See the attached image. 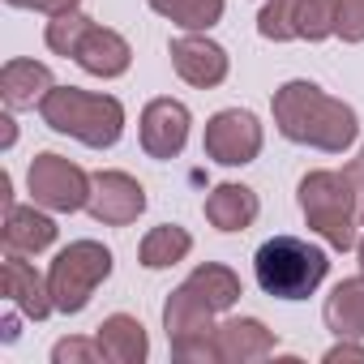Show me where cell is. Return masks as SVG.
<instances>
[{"label": "cell", "instance_id": "obj_1", "mask_svg": "<svg viewBox=\"0 0 364 364\" xmlns=\"http://www.w3.org/2000/svg\"><path fill=\"white\" fill-rule=\"evenodd\" d=\"M274 124L287 141L313 146L326 154H343L360 137V120L343 99H330L321 86L296 77L274 90Z\"/></svg>", "mask_w": 364, "mask_h": 364}, {"label": "cell", "instance_id": "obj_2", "mask_svg": "<svg viewBox=\"0 0 364 364\" xmlns=\"http://www.w3.org/2000/svg\"><path fill=\"white\" fill-rule=\"evenodd\" d=\"M39 116H43L48 129L69 133V137H77L82 146H95V150L116 146L120 133H124L120 99L90 95V90H77V86H52L39 103Z\"/></svg>", "mask_w": 364, "mask_h": 364}, {"label": "cell", "instance_id": "obj_3", "mask_svg": "<svg viewBox=\"0 0 364 364\" xmlns=\"http://www.w3.org/2000/svg\"><path fill=\"white\" fill-rule=\"evenodd\" d=\"M326 270H330L326 253L317 245L300 240V236H274L253 257L257 287L274 300H309L321 287Z\"/></svg>", "mask_w": 364, "mask_h": 364}, {"label": "cell", "instance_id": "obj_4", "mask_svg": "<svg viewBox=\"0 0 364 364\" xmlns=\"http://www.w3.org/2000/svg\"><path fill=\"white\" fill-rule=\"evenodd\" d=\"M300 210L309 228L338 253L355 249V189L343 171H309L300 180Z\"/></svg>", "mask_w": 364, "mask_h": 364}, {"label": "cell", "instance_id": "obj_5", "mask_svg": "<svg viewBox=\"0 0 364 364\" xmlns=\"http://www.w3.org/2000/svg\"><path fill=\"white\" fill-rule=\"evenodd\" d=\"M107 274H112V253L99 240H73L69 249H60L48 270L56 313H82Z\"/></svg>", "mask_w": 364, "mask_h": 364}, {"label": "cell", "instance_id": "obj_6", "mask_svg": "<svg viewBox=\"0 0 364 364\" xmlns=\"http://www.w3.org/2000/svg\"><path fill=\"white\" fill-rule=\"evenodd\" d=\"M163 326H167V343H171V355L176 360H202V364H215L219 351H215V309L189 287L180 283L167 304H163Z\"/></svg>", "mask_w": 364, "mask_h": 364}, {"label": "cell", "instance_id": "obj_7", "mask_svg": "<svg viewBox=\"0 0 364 364\" xmlns=\"http://www.w3.org/2000/svg\"><path fill=\"white\" fill-rule=\"evenodd\" d=\"M26 185H31L35 206L56 210V215H73L90 202V176L77 163H69L65 154H52V150L31 159Z\"/></svg>", "mask_w": 364, "mask_h": 364}, {"label": "cell", "instance_id": "obj_8", "mask_svg": "<svg viewBox=\"0 0 364 364\" xmlns=\"http://www.w3.org/2000/svg\"><path fill=\"white\" fill-rule=\"evenodd\" d=\"M206 159L223 163V167H245L262 154V124L253 112L245 107H228V112H215L206 120Z\"/></svg>", "mask_w": 364, "mask_h": 364}, {"label": "cell", "instance_id": "obj_9", "mask_svg": "<svg viewBox=\"0 0 364 364\" xmlns=\"http://www.w3.org/2000/svg\"><path fill=\"white\" fill-rule=\"evenodd\" d=\"M86 210L99 223H107V228H124V223H133L146 210V189L137 185L129 171H99V176H90Z\"/></svg>", "mask_w": 364, "mask_h": 364}, {"label": "cell", "instance_id": "obj_10", "mask_svg": "<svg viewBox=\"0 0 364 364\" xmlns=\"http://www.w3.org/2000/svg\"><path fill=\"white\" fill-rule=\"evenodd\" d=\"M189 107L180 99H150L141 112V150L150 159H176L189 141Z\"/></svg>", "mask_w": 364, "mask_h": 364}, {"label": "cell", "instance_id": "obj_11", "mask_svg": "<svg viewBox=\"0 0 364 364\" xmlns=\"http://www.w3.org/2000/svg\"><path fill=\"white\" fill-rule=\"evenodd\" d=\"M171 65L198 90H210V86H219L228 77V52L215 39H206L202 31H189V35L171 39Z\"/></svg>", "mask_w": 364, "mask_h": 364}, {"label": "cell", "instance_id": "obj_12", "mask_svg": "<svg viewBox=\"0 0 364 364\" xmlns=\"http://www.w3.org/2000/svg\"><path fill=\"white\" fill-rule=\"evenodd\" d=\"M274 347H279L274 330H266L257 317H232L215 330V351L223 364H253L274 355Z\"/></svg>", "mask_w": 364, "mask_h": 364}, {"label": "cell", "instance_id": "obj_13", "mask_svg": "<svg viewBox=\"0 0 364 364\" xmlns=\"http://www.w3.org/2000/svg\"><path fill=\"white\" fill-rule=\"evenodd\" d=\"M0 287H5L9 304H18L35 321H43L56 309L52 304V287L35 274V266L26 262V253H5V266H0Z\"/></svg>", "mask_w": 364, "mask_h": 364}, {"label": "cell", "instance_id": "obj_14", "mask_svg": "<svg viewBox=\"0 0 364 364\" xmlns=\"http://www.w3.org/2000/svg\"><path fill=\"white\" fill-rule=\"evenodd\" d=\"M73 60H77L90 77H120V73H129L133 52H129V43H124L116 31H107V26H90V31L82 35V43H77Z\"/></svg>", "mask_w": 364, "mask_h": 364}, {"label": "cell", "instance_id": "obj_15", "mask_svg": "<svg viewBox=\"0 0 364 364\" xmlns=\"http://www.w3.org/2000/svg\"><path fill=\"white\" fill-rule=\"evenodd\" d=\"M52 69L39 65V60H9L0 69V99H5L9 112H22V107H35L43 103V95L52 90Z\"/></svg>", "mask_w": 364, "mask_h": 364}, {"label": "cell", "instance_id": "obj_16", "mask_svg": "<svg viewBox=\"0 0 364 364\" xmlns=\"http://www.w3.org/2000/svg\"><path fill=\"white\" fill-rule=\"evenodd\" d=\"M95 338H99V347H103V360H112V364H141V360L150 355L146 326H141L137 317H129V313L103 317V326H99Z\"/></svg>", "mask_w": 364, "mask_h": 364}, {"label": "cell", "instance_id": "obj_17", "mask_svg": "<svg viewBox=\"0 0 364 364\" xmlns=\"http://www.w3.org/2000/svg\"><path fill=\"white\" fill-rule=\"evenodd\" d=\"M257 210H262L257 193L249 185H232V180H228V185H215L210 198H206V219L219 232H245V228H253Z\"/></svg>", "mask_w": 364, "mask_h": 364}, {"label": "cell", "instance_id": "obj_18", "mask_svg": "<svg viewBox=\"0 0 364 364\" xmlns=\"http://www.w3.org/2000/svg\"><path fill=\"white\" fill-rule=\"evenodd\" d=\"M56 245V223L39 215L35 206H9L5 210V253H43Z\"/></svg>", "mask_w": 364, "mask_h": 364}, {"label": "cell", "instance_id": "obj_19", "mask_svg": "<svg viewBox=\"0 0 364 364\" xmlns=\"http://www.w3.org/2000/svg\"><path fill=\"white\" fill-rule=\"evenodd\" d=\"M326 326L338 338H364V274L343 279L326 296Z\"/></svg>", "mask_w": 364, "mask_h": 364}, {"label": "cell", "instance_id": "obj_20", "mask_svg": "<svg viewBox=\"0 0 364 364\" xmlns=\"http://www.w3.org/2000/svg\"><path fill=\"white\" fill-rule=\"evenodd\" d=\"M189 249H193V236H189L185 228L159 223V228H150L146 240H141V266H146V270H167V266H176V262H185Z\"/></svg>", "mask_w": 364, "mask_h": 364}, {"label": "cell", "instance_id": "obj_21", "mask_svg": "<svg viewBox=\"0 0 364 364\" xmlns=\"http://www.w3.org/2000/svg\"><path fill=\"white\" fill-rule=\"evenodd\" d=\"M215 313H228L240 296H245V287H240V279H236V270H228V266H219V262H206V266H198L189 279H185Z\"/></svg>", "mask_w": 364, "mask_h": 364}, {"label": "cell", "instance_id": "obj_22", "mask_svg": "<svg viewBox=\"0 0 364 364\" xmlns=\"http://www.w3.org/2000/svg\"><path fill=\"white\" fill-rule=\"evenodd\" d=\"M146 5L185 31H210L223 18V0H146Z\"/></svg>", "mask_w": 364, "mask_h": 364}, {"label": "cell", "instance_id": "obj_23", "mask_svg": "<svg viewBox=\"0 0 364 364\" xmlns=\"http://www.w3.org/2000/svg\"><path fill=\"white\" fill-rule=\"evenodd\" d=\"M334 14H338V0H300V14H296V35L309 43H321L334 35Z\"/></svg>", "mask_w": 364, "mask_h": 364}, {"label": "cell", "instance_id": "obj_24", "mask_svg": "<svg viewBox=\"0 0 364 364\" xmlns=\"http://www.w3.org/2000/svg\"><path fill=\"white\" fill-rule=\"evenodd\" d=\"M296 14H300V0H266V9L257 18V35L262 39H274V43L300 39L296 35Z\"/></svg>", "mask_w": 364, "mask_h": 364}, {"label": "cell", "instance_id": "obj_25", "mask_svg": "<svg viewBox=\"0 0 364 364\" xmlns=\"http://www.w3.org/2000/svg\"><path fill=\"white\" fill-rule=\"evenodd\" d=\"M90 26H95V22H90L86 14H77V9L56 14V18L48 22V48H52L56 56H73V52H77V43H82V35H86Z\"/></svg>", "mask_w": 364, "mask_h": 364}, {"label": "cell", "instance_id": "obj_26", "mask_svg": "<svg viewBox=\"0 0 364 364\" xmlns=\"http://www.w3.org/2000/svg\"><path fill=\"white\" fill-rule=\"evenodd\" d=\"M334 35L343 43H364V0H338Z\"/></svg>", "mask_w": 364, "mask_h": 364}, {"label": "cell", "instance_id": "obj_27", "mask_svg": "<svg viewBox=\"0 0 364 364\" xmlns=\"http://www.w3.org/2000/svg\"><path fill=\"white\" fill-rule=\"evenodd\" d=\"M52 360L56 364H95V360H103V347H99V338L95 343L90 338H65V343H56Z\"/></svg>", "mask_w": 364, "mask_h": 364}, {"label": "cell", "instance_id": "obj_28", "mask_svg": "<svg viewBox=\"0 0 364 364\" xmlns=\"http://www.w3.org/2000/svg\"><path fill=\"white\" fill-rule=\"evenodd\" d=\"M14 9H39V14H48V18H56V14H69V9H77L82 0H9Z\"/></svg>", "mask_w": 364, "mask_h": 364}, {"label": "cell", "instance_id": "obj_29", "mask_svg": "<svg viewBox=\"0 0 364 364\" xmlns=\"http://www.w3.org/2000/svg\"><path fill=\"white\" fill-rule=\"evenodd\" d=\"M338 360H360V364H364V347H355L351 338H343V343H334V347L326 351V364H338Z\"/></svg>", "mask_w": 364, "mask_h": 364}, {"label": "cell", "instance_id": "obj_30", "mask_svg": "<svg viewBox=\"0 0 364 364\" xmlns=\"http://www.w3.org/2000/svg\"><path fill=\"white\" fill-rule=\"evenodd\" d=\"M0 124H5V146H14V141H18V129H14V116H5V120H0Z\"/></svg>", "mask_w": 364, "mask_h": 364}, {"label": "cell", "instance_id": "obj_31", "mask_svg": "<svg viewBox=\"0 0 364 364\" xmlns=\"http://www.w3.org/2000/svg\"><path fill=\"white\" fill-rule=\"evenodd\" d=\"M14 338H18V317L9 313V317H5V343H14Z\"/></svg>", "mask_w": 364, "mask_h": 364}, {"label": "cell", "instance_id": "obj_32", "mask_svg": "<svg viewBox=\"0 0 364 364\" xmlns=\"http://www.w3.org/2000/svg\"><path fill=\"white\" fill-rule=\"evenodd\" d=\"M355 249H360V266H364V236H360V245H355Z\"/></svg>", "mask_w": 364, "mask_h": 364}]
</instances>
